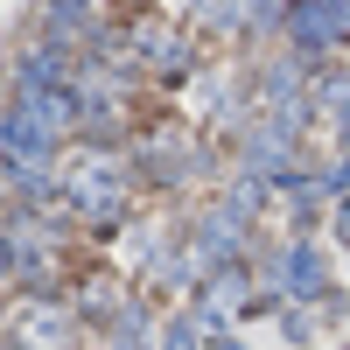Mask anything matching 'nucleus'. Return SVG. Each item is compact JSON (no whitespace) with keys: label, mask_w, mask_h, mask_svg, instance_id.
<instances>
[{"label":"nucleus","mask_w":350,"mask_h":350,"mask_svg":"<svg viewBox=\"0 0 350 350\" xmlns=\"http://www.w3.org/2000/svg\"><path fill=\"white\" fill-rule=\"evenodd\" d=\"M329 98H336V112L350 120V77H343V84H329Z\"/></svg>","instance_id":"423d86ee"},{"label":"nucleus","mask_w":350,"mask_h":350,"mask_svg":"<svg viewBox=\"0 0 350 350\" xmlns=\"http://www.w3.org/2000/svg\"><path fill=\"white\" fill-rule=\"evenodd\" d=\"M0 148H8V154H14L28 175H36V168L49 161V126H42L28 105H14V112H8V126H0Z\"/></svg>","instance_id":"f03ea898"},{"label":"nucleus","mask_w":350,"mask_h":350,"mask_svg":"<svg viewBox=\"0 0 350 350\" xmlns=\"http://www.w3.org/2000/svg\"><path fill=\"white\" fill-rule=\"evenodd\" d=\"M168 350H196V329H189V323H175V329H168Z\"/></svg>","instance_id":"39448f33"},{"label":"nucleus","mask_w":350,"mask_h":350,"mask_svg":"<svg viewBox=\"0 0 350 350\" xmlns=\"http://www.w3.org/2000/svg\"><path fill=\"white\" fill-rule=\"evenodd\" d=\"M350 36V0H301L295 8V42L301 49H329Z\"/></svg>","instance_id":"f257e3e1"},{"label":"nucleus","mask_w":350,"mask_h":350,"mask_svg":"<svg viewBox=\"0 0 350 350\" xmlns=\"http://www.w3.org/2000/svg\"><path fill=\"white\" fill-rule=\"evenodd\" d=\"M77 203H84V211H92V217H112V211H120V183H112L105 168L77 175Z\"/></svg>","instance_id":"20e7f679"},{"label":"nucleus","mask_w":350,"mask_h":350,"mask_svg":"<svg viewBox=\"0 0 350 350\" xmlns=\"http://www.w3.org/2000/svg\"><path fill=\"white\" fill-rule=\"evenodd\" d=\"M336 239L350 245V196H343V211H336Z\"/></svg>","instance_id":"0eeeda50"},{"label":"nucleus","mask_w":350,"mask_h":350,"mask_svg":"<svg viewBox=\"0 0 350 350\" xmlns=\"http://www.w3.org/2000/svg\"><path fill=\"white\" fill-rule=\"evenodd\" d=\"M217 350H239V343H217Z\"/></svg>","instance_id":"6e6552de"},{"label":"nucleus","mask_w":350,"mask_h":350,"mask_svg":"<svg viewBox=\"0 0 350 350\" xmlns=\"http://www.w3.org/2000/svg\"><path fill=\"white\" fill-rule=\"evenodd\" d=\"M280 280L287 287H295V295H323V252H315V245H287V259H280Z\"/></svg>","instance_id":"7ed1b4c3"}]
</instances>
